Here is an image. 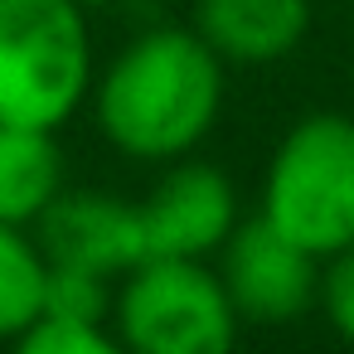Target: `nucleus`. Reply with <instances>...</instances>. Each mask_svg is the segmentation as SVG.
I'll list each match as a JSON object with an SVG mask.
<instances>
[{"label":"nucleus","mask_w":354,"mask_h":354,"mask_svg":"<svg viewBox=\"0 0 354 354\" xmlns=\"http://www.w3.org/2000/svg\"><path fill=\"white\" fill-rule=\"evenodd\" d=\"M39 248L59 267H83L97 277H127L146 262V223L141 204L117 199L107 189H64L35 223Z\"/></svg>","instance_id":"obj_7"},{"label":"nucleus","mask_w":354,"mask_h":354,"mask_svg":"<svg viewBox=\"0 0 354 354\" xmlns=\"http://www.w3.org/2000/svg\"><path fill=\"white\" fill-rule=\"evenodd\" d=\"M83 10H102V6H117V0H78Z\"/></svg>","instance_id":"obj_14"},{"label":"nucleus","mask_w":354,"mask_h":354,"mask_svg":"<svg viewBox=\"0 0 354 354\" xmlns=\"http://www.w3.org/2000/svg\"><path fill=\"white\" fill-rule=\"evenodd\" d=\"M10 354H131L117 330L88 325V320H35L20 339H10Z\"/></svg>","instance_id":"obj_12"},{"label":"nucleus","mask_w":354,"mask_h":354,"mask_svg":"<svg viewBox=\"0 0 354 354\" xmlns=\"http://www.w3.org/2000/svg\"><path fill=\"white\" fill-rule=\"evenodd\" d=\"M141 223H146V257L209 262L218 257V248L243 218H238L233 180L209 160L180 156L141 199Z\"/></svg>","instance_id":"obj_6"},{"label":"nucleus","mask_w":354,"mask_h":354,"mask_svg":"<svg viewBox=\"0 0 354 354\" xmlns=\"http://www.w3.org/2000/svg\"><path fill=\"white\" fill-rule=\"evenodd\" d=\"M320 306L344 344H354V248L335 252L320 272Z\"/></svg>","instance_id":"obj_13"},{"label":"nucleus","mask_w":354,"mask_h":354,"mask_svg":"<svg viewBox=\"0 0 354 354\" xmlns=\"http://www.w3.org/2000/svg\"><path fill=\"white\" fill-rule=\"evenodd\" d=\"M262 218L320 262L354 248V117L310 112L277 141L262 175Z\"/></svg>","instance_id":"obj_3"},{"label":"nucleus","mask_w":354,"mask_h":354,"mask_svg":"<svg viewBox=\"0 0 354 354\" xmlns=\"http://www.w3.org/2000/svg\"><path fill=\"white\" fill-rule=\"evenodd\" d=\"M238 320L218 272L194 257H146L112 301L117 339L131 354H233Z\"/></svg>","instance_id":"obj_4"},{"label":"nucleus","mask_w":354,"mask_h":354,"mask_svg":"<svg viewBox=\"0 0 354 354\" xmlns=\"http://www.w3.org/2000/svg\"><path fill=\"white\" fill-rule=\"evenodd\" d=\"M64 194V151L54 131L0 122V223L35 228Z\"/></svg>","instance_id":"obj_9"},{"label":"nucleus","mask_w":354,"mask_h":354,"mask_svg":"<svg viewBox=\"0 0 354 354\" xmlns=\"http://www.w3.org/2000/svg\"><path fill=\"white\" fill-rule=\"evenodd\" d=\"M49 257L30 228L0 223V344L20 339L35 320H44Z\"/></svg>","instance_id":"obj_10"},{"label":"nucleus","mask_w":354,"mask_h":354,"mask_svg":"<svg viewBox=\"0 0 354 354\" xmlns=\"http://www.w3.org/2000/svg\"><path fill=\"white\" fill-rule=\"evenodd\" d=\"M218 281L243 320L286 325L320 301V257L272 228L262 214L243 218L218 248Z\"/></svg>","instance_id":"obj_5"},{"label":"nucleus","mask_w":354,"mask_h":354,"mask_svg":"<svg viewBox=\"0 0 354 354\" xmlns=\"http://www.w3.org/2000/svg\"><path fill=\"white\" fill-rule=\"evenodd\" d=\"M223 59L194 25H156L93 73V122L102 141L131 160H180L218 122Z\"/></svg>","instance_id":"obj_1"},{"label":"nucleus","mask_w":354,"mask_h":354,"mask_svg":"<svg viewBox=\"0 0 354 354\" xmlns=\"http://www.w3.org/2000/svg\"><path fill=\"white\" fill-rule=\"evenodd\" d=\"M112 301H117L112 277H97V272H83V267H59V262H49L44 315H54V320L107 325V320H112Z\"/></svg>","instance_id":"obj_11"},{"label":"nucleus","mask_w":354,"mask_h":354,"mask_svg":"<svg viewBox=\"0 0 354 354\" xmlns=\"http://www.w3.org/2000/svg\"><path fill=\"white\" fill-rule=\"evenodd\" d=\"M93 93V35L78 0H0V122L59 131Z\"/></svg>","instance_id":"obj_2"},{"label":"nucleus","mask_w":354,"mask_h":354,"mask_svg":"<svg viewBox=\"0 0 354 354\" xmlns=\"http://www.w3.org/2000/svg\"><path fill=\"white\" fill-rule=\"evenodd\" d=\"M194 35L233 68H262L301 49L310 0H194Z\"/></svg>","instance_id":"obj_8"}]
</instances>
